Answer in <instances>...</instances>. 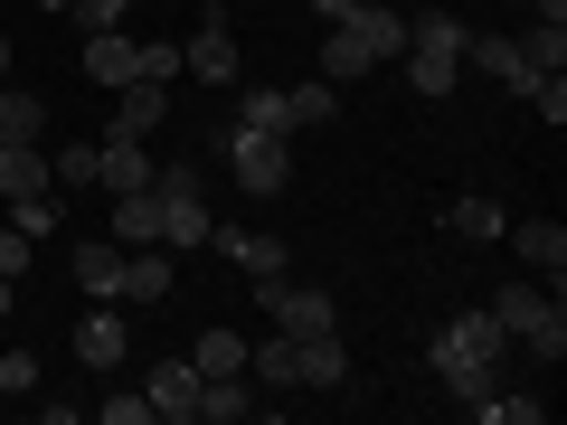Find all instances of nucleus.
Segmentation results:
<instances>
[{"instance_id":"obj_1","label":"nucleus","mask_w":567,"mask_h":425,"mask_svg":"<svg viewBox=\"0 0 567 425\" xmlns=\"http://www.w3.org/2000/svg\"><path fill=\"white\" fill-rule=\"evenodd\" d=\"M425 360H435V379H445L454 397H464L473 416H483V406H492V387H502V360H511V331L492 322V303H483V312H454V322L435 331V350H425Z\"/></svg>"},{"instance_id":"obj_2","label":"nucleus","mask_w":567,"mask_h":425,"mask_svg":"<svg viewBox=\"0 0 567 425\" xmlns=\"http://www.w3.org/2000/svg\"><path fill=\"white\" fill-rule=\"evenodd\" d=\"M398 48H406V20H398V10H379V0H360L350 20L322 29V76L350 85V76H369V66H388Z\"/></svg>"},{"instance_id":"obj_3","label":"nucleus","mask_w":567,"mask_h":425,"mask_svg":"<svg viewBox=\"0 0 567 425\" xmlns=\"http://www.w3.org/2000/svg\"><path fill=\"white\" fill-rule=\"evenodd\" d=\"M464 48H473V29L454 20V10H425V20H406V95H454L464 85Z\"/></svg>"},{"instance_id":"obj_4","label":"nucleus","mask_w":567,"mask_h":425,"mask_svg":"<svg viewBox=\"0 0 567 425\" xmlns=\"http://www.w3.org/2000/svg\"><path fill=\"white\" fill-rule=\"evenodd\" d=\"M492 322H502L511 341L529 350V360L558 369V350H567V312H558V293H539V283H502V293H492Z\"/></svg>"},{"instance_id":"obj_5","label":"nucleus","mask_w":567,"mask_h":425,"mask_svg":"<svg viewBox=\"0 0 567 425\" xmlns=\"http://www.w3.org/2000/svg\"><path fill=\"white\" fill-rule=\"evenodd\" d=\"M152 199H162V246H208V170H152Z\"/></svg>"},{"instance_id":"obj_6","label":"nucleus","mask_w":567,"mask_h":425,"mask_svg":"<svg viewBox=\"0 0 567 425\" xmlns=\"http://www.w3.org/2000/svg\"><path fill=\"white\" fill-rule=\"evenodd\" d=\"M256 312H265V322H284L293 341H312V331H341V303H331L322 283H293V274H256Z\"/></svg>"},{"instance_id":"obj_7","label":"nucleus","mask_w":567,"mask_h":425,"mask_svg":"<svg viewBox=\"0 0 567 425\" xmlns=\"http://www.w3.org/2000/svg\"><path fill=\"white\" fill-rule=\"evenodd\" d=\"M227 162H237V189H246V199H275V189L293 180V162H284V133H246V123H237Z\"/></svg>"},{"instance_id":"obj_8","label":"nucleus","mask_w":567,"mask_h":425,"mask_svg":"<svg viewBox=\"0 0 567 425\" xmlns=\"http://www.w3.org/2000/svg\"><path fill=\"white\" fill-rule=\"evenodd\" d=\"M199 360H162V369H152V379H142V397H152V425H189V416H199Z\"/></svg>"},{"instance_id":"obj_9","label":"nucleus","mask_w":567,"mask_h":425,"mask_svg":"<svg viewBox=\"0 0 567 425\" xmlns=\"http://www.w3.org/2000/svg\"><path fill=\"white\" fill-rule=\"evenodd\" d=\"M181 66L199 85H237V29H227V10H208V20H199V39L181 48Z\"/></svg>"},{"instance_id":"obj_10","label":"nucleus","mask_w":567,"mask_h":425,"mask_svg":"<svg viewBox=\"0 0 567 425\" xmlns=\"http://www.w3.org/2000/svg\"><path fill=\"white\" fill-rule=\"evenodd\" d=\"M502 246L529 265V274H548V283L567 274V227H558V218H511V227H502Z\"/></svg>"},{"instance_id":"obj_11","label":"nucleus","mask_w":567,"mask_h":425,"mask_svg":"<svg viewBox=\"0 0 567 425\" xmlns=\"http://www.w3.org/2000/svg\"><path fill=\"white\" fill-rule=\"evenodd\" d=\"M95 189H104V199L152 189V152H142V142H123V133H104V142H95Z\"/></svg>"},{"instance_id":"obj_12","label":"nucleus","mask_w":567,"mask_h":425,"mask_svg":"<svg viewBox=\"0 0 567 425\" xmlns=\"http://www.w3.org/2000/svg\"><path fill=\"white\" fill-rule=\"evenodd\" d=\"M208 246H218L227 265H246V283L284 274V237H265V227H208Z\"/></svg>"},{"instance_id":"obj_13","label":"nucleus","mask_w":567,"mask_h":425,"mask_svg":"<svg viewBox=\"0 0 567 425\" xmlns=\"http://www.w3.org/2000/svg\"><path fill=\"white\" fill-rule=\"evenodd\" d=\"M123 350H133V322L95 303V312L76 322V360H85V369H123Z\"/></svg>"},{"instance_id":"obj_14","label":"nucleus","mask_w":567,"mask_h":425,"mask_svg":"<svg viewBox=\"0 0 567 425\" xmlns=\"http://www.w3.org/2000/svg\"><path fill=\"white\" fill-rule=\"evenodd\" d=\"M114 303H171V256H162V246H133V256H123Z\"/></svg>"},{"instance_id":"obj_15","label":"nucleus","mask_w":567,"mask_h":425,"mask_svg":"<svg viewBox=\"0 0 567 425\" xmlns=\"http://www.w3.org/2000/svg\"><path fill=\"white\" fill-rule=\"evenodd\" d=\"M293 369H303V387H350V350H341V331H312V341H293Z\"/></svg>"},{"instance_id":"obj_16","label":"nucleus","mask_w":567,"mask_h":425,"mask_svg":"<svg viewBox=\"0 0 567 425\" xmlns=\"http://www.w3.org/2000/svg\"><path fill=\"white\" fill-rule=\"evenodd\" d=\"M133 58L142 48L123 39V29H85V76L95 85H133Z\"/></svg>"},{"instance_id":"obj_17","label":"nucleus","mask_w":567,"mask_h":425,"mask_svg":"<svg viewBox=\"0 0 567 425\" xmlns=\"http://www.w3.org/2000/svg\"><path fill=\"white\" fill-rule=\"evenodd\" d=\"M114 95H123V104H114V133H123V142H142V133H152V123L171 114V95H162V85H152V76L114 85Z\"/></svg>"},{"instance_id":"obj_18","label":"nucleus","mask_w":567,"mask_h":425,"mask_svg":"<svg viewBox=\"0 0 567 425\" xmlns=\"http://www.w3.org/2000/svg\"><path fill=\"white\" fill-rule=\"evenodd\" d=\"M473 66H483V76H502V85H511V95H539V85H548V76H539V66H529V58H520V39H483V48H473Z\"/></svg>"},{"instance_id":"obj_19","label":"nucleus","mask_w":567,"mask_h":425,"mask_svg":"<svg viewBox=\"0 0 567 425\" xmlns=\"http://www.w3.org/2000/svg\"><path fill=\"white\" fill-rule=\"evenodd\" d=\"M114 246H162V199L152 189H123L114 199Z\"/></svg>"},{"instance_id":"obj_20","label":"nucleus","mask_w":567,"mask_h":425,"mask_svg":"<svg viewBox=\"0 0 567 425\" xmlns=\"http://www.w3.org/2000/svg\"><path fill=\"white\" fill-rule=\"evenodd\" d=\"M66 265H76V283L95 293V303H114V274H123V246H114V237H85Z\"/></svg>"},{"instance_id":"obj_21","label":"nucleus","mask_w":567,"mask_h":425,"mask_svg":"<svg viewBox=\"0 0 567 425\" xmlns=\"http://www.w3.org/2000/svg\"><path fill=\"white\" fill-rule=\"evenodd\" d=\"M246 133H293V85H246Z\"/></svg>"},{"instance_id":"obj_22","label":"nucleus","mask_w":567,"mask_h":425,"mask_svg":"<svg viewBox=\"0 0 567 425\" xmlns=\"http://www.w3.org/2000/svg\"><path fill=\"white\" fill-rule=\"evenodd\" d=\"M48 133V104L20 95V85H0V142H39Z\"/></svg>"},{"instance_id":"obj_23","label":"nucleus","mask_w":567,"mask_h":425,"mask_svg":"<svg viewBox=\"0 0 567 425\" xmlns=\"http://www.w3.org/2000/svg\"><path fill=\"white\" fill-rule=\"evenodd\" d=\"M189 360H199V379H237V369H246V331H227V322H218L199 350H189Z\"/></svg>"},{"instance_id":"obj_24","label":"nucleus","mask_w":567,"mask_h":425,"mask_svg":"<svg viewBox=\"0 0 567 425\" xmlns=\"http://www.w3.org/2000/svg\"><path fill=\"white\" fill-rule=\"evenodd\" d=\"M445 227H454V237H473V246H492L511 218H502V199H454V208H445Z\"/></svg>"},{"instance_id":"obj_25","label":"nucleus","mask_w":567,"mask_h":425,"mask_svg":"<svg viewBox=\"0 0 567 425\" xmlns=\"http://www.w3.org/2000/svg\"><path fill=\"white\" fill-rule=\"evenodd\" d=\"M520 58L539 66V76H558V66H567V20H529L520 29Z\"/></svg>"},{"instance_id":"obj_26","label":"nucleus","mask_w":567,"mask_h":425,"mask_svg":"<svg viewBox=\"0 0 567 425\" xmlns=\"http://www.w3.org/2000/svg\"><path fill=\"white\" fill-rule=\"evenodd\" d=\"M246 369H256V387H303V369H293V331H275Z\"/></svg>"},{"instance_id":"obj_27","label":"nucleus","mask_w":567,"mask_h":425,"mask_svg":"<svg viewBox=\"0 0 567 425\" xmlns=\"http://www.w3.org/2000/svg\"><path fill=\"white\" fill-rule=\"evenodd\" d=\"M246 406H256V397H246V369H237V379H208V387H199V416H208V425H237Z\"/></svg>"},{"instance_id":"obj_28","label":"nucleus","mask_w":567,"mask_h":425,"mask_svg":"<svg viewBox=\"0 0 567 425\" xmlns=\"http://www.w3.org/2000/svg\"><path fill=\"white\" fill-rule=\"evenodd\" d=\"M48 180H58V189H95V142H66V152H48Z\"/></svg>"},{"instance_id":"obj_29","label":"nucleus","mask_w":567,"mask_h":425,"mask_svg":"<svg viewBox=\"0 0 567 425\" xmlns=\"http://www.w3.org/2000/svg\"><path fill=\"white\" fill-rule=\"evenodd\" d=\"M10 227H20V237H58V189H29V199H10Z\"/></svg>"},{"instance_id":"obj_30","label":"nucleus","mask_w":567,"mask_h":425,"mask_svg":"<svg viewBox=\"0 0 567 425\" xmlns=\"http://www.w3.org/2000/svg\"><path fill=\"white\" fill-rule=\"evenodd\" d=\"M341 114V95H331V76L322 85H293V123H331Z\"/></svg>"},{"instance_id":"obj_31","label":"nucleus","mask_w":567,"mask_h":425,"mask_svg":"<svg viewBox=\"0 0 567 425\" xmlns=\"http://www.w3.org/2000/svg\"><path fill=\"white\" fill-rule=\"evenodd\" d=\"M483 416H492V425H539V416H548V397H502V387H492Z\"/></svg>"},{"instance_id":"obj_32","label":"nucleus","mask_w":567,"mask_h":425,"mask_svg":"<svg viewBox=\"0 0 567 425\" xmlns=\"http://www.w3.org/2000/svg\"><path fill=\"white\" fill-rule=\"evenodd\" d=\"M29 387H39V360L29 350H0V397H29Z\"/></svg>"},{"instance_id":"obj_33","label":"nucleus","mask_w":567,"mask_h":425,"mask_svg":"<svg viewBox=\"0 0 567 425\" xmlns=\"http://www.w3.org/2000/svg\"><path fill=\"white\" fill-rule=\"evenodd\" d=\"M95 416H104V425H152V397H142V387H133V397H104Z\"/></svg>"},{"instance_id":"obj_34","label":"nucleus","mask_w":567,"mask_h":425,"mask_svg":"<svg viewBox=\"0 0 567 425\" xmlns=\"http://www.w3.org/2000/svg\"><path fill=\"white\" fill-rule=\"evenodd\" d=\"M0 274H10V283L29 274V237H20V227H10V218H0Z\"/></svg>"},{"instance_id":"obj_35","label":"nucleus","mask_w":567,"mask_h":425,"mask_svg":"<svg viewBox=\"0 0 567 425\" xmlns=\"http://www.w3.org/2000/svg\"><path fill=\"white\" fill-rule=\"evenodd\" d=\"M133 76H152V85H171V76H181V58H171V48H142V58H133Z\"/></svg>"},{"instance_id":"obj_36","label":"nucleus","mask_w":567,"mask_h":425,"mask_svg":"<svg viewBox=\"0 0 567 425\" xmlns=\"http://www.w3.org/2000/svg\"><path fill=\"white\" fill-rule=\"evenodd\" d=\"M76 10H85V20H95V29H114L123 10H133V0H76Z\"/></svg>"},{"instance_id":"obj_37","label":"nucleus","mask_w":567,"mask_h":425,"mask_svg":"<svg viewBox=\"0 0 567 425\" xmlns=\"http://www.w3.org/2000/svg\"><path fill=\"white\" fill-rule=\"evenodd\" d=\"M350 10H360V0H312V20H322V29H331V20H350Z\"/></svg>"},{"instance_id":"obj_38","label":"nucleus","mask_w":567,"mask_h":425,"mask_svg":"<svg viewBox=\"0 0 567 425\" xmlns=\"http://www.w3.org/2000/svg\"><path fill=\"white\" fill-rule=\"evenodd\" d=\"M0 322H10V274H0Z\"/></svg>"},{"instance_id":"obj_39","label":"nucleus","mask_w":567,"mask_h":425,"mask_svg":"<svg viewBox=\"0 0 567 425\" xmlns=\"http://www.w3.org/2000/svg\"><path fill=\"white\" fill-rule=\"evenodd\" d=\"M39 10H76V0H39Z\"/></svg>"},{"instance_id":"obj_40","label":"nucleus","mask_w":567,"mask_h":425,"mask_svg":"<svg viewBox=\"0 0 567 425\" xmlns=\"http://www.w3.org/2000/svg\"><path fill=\"white\" fill-rule=\"evenodd\" d=\"M0 76H10V39H0Z\"/></svg>"},{"instance_id":"obj_41","label":"nucleus","mask_w":567,"mask_h":425,"mask_svg":"<svg viewBox=\"0 0 567 425\" xmlns=\"http://www.w3.org/2000/svg\"><path fill=\"white\" fill-rule=\"evenodd\" d=\"M0 218H10V199H0Z\"/></svg>"}]
</instances>
